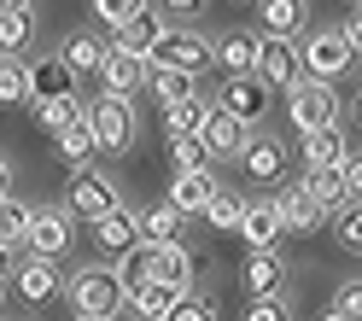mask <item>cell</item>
<instances>
[{
    "label": "cell",
    "mask_w": 362,
    "mask_h": 321,
    "mask_svg": "<svg viewBox=\"0 0 362 321\" xmlns=\"http://www.w3.org/2000/svg\"><path fill=\"white\" fill-rule=\"evenodd\" d=\"M134 234L141 245H158V240H181V211L164 199V204H146L141 216H134Z\"/></svg>",
    "instance_id": "25"
},
{
    "label": "cell",
    "mask_w": 362,
    "mask_h": 321,
    "mask_svg": "<svg viewBox=\"0 0 362 321\" xmlns=\"http://www.w3.org/2000/svg\"><path fill=\"white\" fill-rule=\"evenodd\" d=\"M252 76L263 88H292L304 76L298 64V41H281V35H257V59H252Z\"/></svg>",
    "instance_id": "4"
},
{
    "label": "cell",
    "mask_w": 362,
    "mask_h": 321,
    "mask_svg": "<svg viewBox=\"0 0 362 321\" xmlns=\"http://www.w3.org/2000/svg\"><path fill=\"white\" fill-rule=\"evenodd\" d=\"M100 82H105V94H134V88H146V59H129V53H111L105 47V59H100V71H94Z\"/></svg>",
    "instance_id": "19"
},
{
    "label": "cell",
    "mask_w": 362,
    "mask_h": 321,
    "mask_svg": "<svg viewBox=\"0 0 362 321\" xmlns=\"http://www.w3.org/2000/svg\"><path fill=\"white\" fill-rule=\"evenodd\" d=\"M286 111H292V123H298V134H310V129H333V123H339V94H333V82L298 76V82L286 88Z\"/></svg>",
    "instance_id": "3"
},
{
    "label": "cell",
    "mask_w": 362,
    "mask_h": 321,
    "mask_svg": "<svg viewBox=\"0 0 362 321\" xmlns=\"http://www.w3.org/2000/svg\"><path fill=\"white\" fill-rule=\"evenodd\" d=\"M12 281H18V298H30V304H53L59 298V263H47V257H24L12 269Z\"/></svg>",
    "instance_id": "14"
},
{
    "label": "cell",
    "mask_w": 362,
    "mask_h": 321,
    "mask_svg": "<svg viewBox=\"0 0 362 321\" xmlns=\"http://www.w3.org/2000/svg\"><path fill=\"white\" fill-rule=\"evenodd\" d=\"M275 216H281V234H310V228L327 222V211H322L304 187H286V193L275 199Z\"/></svg>",
    "instance_id": "16"
},
{
    "label": "cell",
    "mask_w": 362,
    "mask_h": 321,
    "mask_svg": "<svg viewBox=\"0 0 362 321\" xmlns=\"http://www.w3.org/2000/svg\"><path fill=\"white\" fill-rule=\"evenodd\" d=\"M146 88H152L164 105H181V100H193V94H199V76L170 71V64H146Z\"/></svg>",
    "instance_id": "28"
},
{
    "label": "cell",
    "mask_w": 362,
    "mask_h": 321,
    "mask_svg": "<svg viewBox=\"0 0 362 321\" xmlns=\"http://www.w3.org/2000/svg\"><path fill=\"white\" fill-rule=\"evenodd\" d=\"M12 193V170H6V158H0V199Z\"/></svg>",
    "instance_id": "44"
},
{
    "label": "cell",
    "mask_w": 362,
    "mask_h": 321,
    "mask_svg": "<svg viewBox=\"0 0 362 321\" xmlns=\"http://www.w3.org/2000/svg\"><path fill=\"white\" fill-rule=\"evenodd\" d=\"M100 59H105V41L100 35H71V41H64V47H59V64H64V71H71V76H94L100 71Z\"/></svg>",
    "instance_id": "27"
},
{
    "label": "cell",
    "mask_w": 362,
    "mask_h": 321,
    "mask_svg": "<svg viewBox=\"0 0 362 321\" xmlns=\"http://www.w3.org/2000/svg\"><path fill=\"white\" fill-rule=\"evenodd\" d=\"M141 12H146V0H94V18H105L111 30L129 24V18H141Z\"/></svg>",
    "instance_id": "39"
},
{
    "label": "cell",
    "mask_w": 362,
    "mask_h": 321,
    "mask_svg": "<svg viewBox=\"0 0 362 321\" xmlns=\"http://www.w3.org/2000/svg\"><path fill=\"white\" fill-rule=\"evenodd\" d=\"M322 321H351V315H339V310H333V304H327V310H322Z\"/></svg>",
    "instance_id": "46"
},
{
    "label": "cell",
    "mask_w": 362,
    "mask_h": 321,
    "mask_svg": "<svg viewBox=\"0 0 362 321\" xmlns=\"http://www.w3.org/2000/svg\"><path fill=\"white\" fill-rule=\"evenodd\" d=\"M30 35H35V18L30 12H0V59H24Z\"/></svg>",
    "instance_id": "31"
},
{
    "label": "cell",
    "mask_w": 362,
    "mask_h": 321,
    "mask_svg": "<svg viewBox=\"0 0 362 321\" xmlns=\"http://www.w3.org/2000/svg\"><path fill=\"white\" fill-rule=\"evenodd\" d=\"M333 310L356 321V315H362V281H345V286H339V292H333Z\"/></svg>",
    "instance_id": "41"
},
{
    "label": "cell",
    "mask_w": 362,
    "mask_h": 321,
    "mask_svg": "<svg viewBox=\"0 0 362 321\" xmlns=\"http://www.w3.org/2000/svg\"><path fill=\"white\" fill-rule=\"evenodd\" d=\"M240 286H245V298H275V292L286 286V263L275 257V251H245Z\"/></svg>",
    "instance_id": "12"
},
{
    "label": "cell",
    "mask_w": 362,
    "mask_h": 321,
    "mask_svg": "<svg viewBox=\"0 0 362 321\" xmlns=\"http://www.w3.org/2000/svg\"><path fill=\"white\" fill-rule=\"evenodd\" d=\"M82 123H88V134H94V152H123L134 141V105L123 94H100L82 111Z\"/></svg>",
    "instance_id": "2"
},
{
    "label": "cell",
    "mask_w": 362,
    "mask_h": 321,
    "mask_svg": "<svg viewBox=\"0 0 362 321\" xmlns=\"http://www.w3.org/2000/svg\"><path fill=\"white\" fill-rule=\"evenodd\" d=\"M170 158H175V170H211V152L199 134H170Z\"/></svg>",
    "instance_id": "35"
},
{
    "label": "cell",
    "mask_w": 362,
    "mask_h": 321,
    "mask_svg": "<svg viewBox=\"0 0 362 321\" xmlns=\"http://www.w3.org/2000/svg\"><path fill=\"white\" fill-rule=\"evenodd\" d=\"M234 234L245 240V251H275V240H281V216H275V199H252L240 211V228Z\"/></svg>",
    "instance_id": "11"
},
{
    "label": "cell",
    "mask_w": 362,
    "mask_h": 321,
    "mask_svg": "<svg viewBox=\"0 0 362 321\" xmlns=\"http://www.w3.org/2000/svg\"><path fill=\"white\" fill-rule=\"evenodd\" d=\"M245 321H292L281 298H245Z\"/></svg>",
    "instance_id": "40"
},
{
    "label": "cell",
    "mask_w": 362,
    "mask_h": 321,
    "mask_svg": "<svg viewBox=\"0 0 362 321\" xmlns=\"http://www.w3.org/2000/svg\"><path fill=\"white\" fill-rule=\"evenodd\" d=\"M30 222H35V204H18L12 193L0 199V245H6V251H24Z\"/></svg>",
    "instance_id": "29"
},
{
    "label": "cell",
    "mask_w": 362,
    "mask_h": 321,
    "mask_svg": "<svg viewBox=\"0 0 362 321\" xmlns=\"http://www.w3.org/2000/svg\"><path fill=\"white\" fill-rule=\"evenodd\" d=\"M158 35H164V24H158L152 12H141V18H129V24H117V30H111V53H129V59H152Z\"/></svg>",
    "instance_id": "18"
},
{
    "label": "cell",
    "mask_w": 362,
    "mask_h": 321,
    "mask_svg": "<svg viewBox=\"0 0 362 321\" xmlns=\"http://www.w3.org/2000/svg\"><path fill=\"white\" fill-rule=\"evenodd\" d=\"M0 105H30V64L0 59Z\"/></svg>",
    "instance_id": "33"
},
{
    "label": "cell",
    "mask_w": 362,
    "mask_h": 321,
    "mask_svg": "<svg viewBox=\"0 0 362 321\" xmlns=\"http://www.w3.org/2000/svg\"><path fill=\"white\" fill-rule=\"evenodd\" d=\"M71 88H76V76L59 64V53H47V59L30 64V105H41V100H71Z\"/></svg>",
    "instance_id": "20"
},
{
    "label": "cell",
    "mask_w": 362,
    "mask_h": 321,
    "mask_svg": "<svg viewBox=\"0 0 362 321\" xmlns=\"http://www.w3.org/2000/svg\"><path fill=\"white\" fill-rule=\"evenodd\" d=\"M240 164L252 170V181H281L286 175V141H275V134H245Z\"/></svg>",
    "instance_id": "13"
},
{
    "label": "cell",
    "mask_w": 362,
    "mask_h": 321,
    "mask_svg": "<svg viewBox=\"0 0 362 321\" xmlns=\"http://www.w3.org/2000/svg\"><path fill=\"white\" fill-rule=\"evenodd\" d=\"M205 111H211V105L193 94V100H181V105H164V123H170V134H199V123H205Z\"/></svg>",
    "instance_id": "34"
},
{
    "label": "cell",
    "mask_w": 362,
    "mask_h": 321,
    "mask_svg": "<svg viewBox=\"0 0 362 321\" xmlns=\"http://www.w3.org/2000/svg\"><path fill=\"white\" fill-rule=\"evenodd\" d=\"M53 141H59V158H64L71 170H88V158H94V134H88L82 111H76V117H71V123H64V129L53 134Z\"/></svg>",
    "instance_id": "30"
},
{
    "label": "cell",
    "mask_w": 362,
    "mask_h": 321,
    "mask_svg": "<svg viewBox=\"0 0 362 321\" xmlns=\"http://www.w3.org/2000/svg\"><path fill=\"white\" fill-rule=\"evenodd\" d=\"M240 211H245V199L228 193V187H216V193L205 199V211H199V216H205L216 234H234V228H240Z\"/></svg>",
    "instance_id": "32"
},
{
    "label": "cell",
    "mask_w": 362,
    "mask_h": 321,
    "mask_svg": "<svg viewBox=\"0 0 362 321\" xmlns=\"http://www.w3.org/2000/svg\"><path fill=\"white\" fill-rule=\"evenodd\" d=\"M205 0H158V12H170V18H193Z\"/></svg>",
    "instance_id": "42"
},
{
    "label": "cell",
    "mask_w": 362,
    "mask_h": 321,
    "mask_svg": "<svg viewBox=\"0 0 362 321\" xmlns=\"http://www.w3.org/2000/svg\"><path fill=\"white\" fill-rule=\"evenodd\" d=\"M117 187H111V181L105 175H94V170H76V181H71V204H64V211H71V216H88V222H94V216H105V211H117Z\"/></svg>",
    "instance_id": "9"
},
{
    "label": "cell",
    "mask_w": 362,
    "mask_h": 321,
    "mask_svg": "<svg viewBox=\"0 0 362 321\" xmlns=\"http://www.w3.org/2000/svg\"><path fill=\"white\" fill-rule=\"evenodd\" d=\"M12 269H18V257H12V251H6V245H0V286H6V281H12Z\"/></svg>",
    "instance_id": "43"
},
{
    "label": "cell",
    "mask_w": 362,
    "mask_h": 321,
    "mask_svg": "<svg viewBox=\"0 0 362 321\" xmlns=\"http://www.w3.org/2000/svg\"><path fill=\"white\" fill-rule=\"evenodd\" d=\"M252 59H257V35L252 30H234V35L211 41V64H222L228 76H245V71H252Z\"/></svg>",
    "instance_id": "24"
},
{
    "label": "cell",
    "mask_w": 362,
    "mask_h": 321,
    "mask_svg": "<svg viewBox=\"0 0 362 321\" xmlns=\"http://www.w3.org/2000/svg\"><path fill=\"white\" fill-rule=\"evenodd\" d=\"M175 298H181V292H170V286H158V281H141V286H129V292H123V310H134L141 321H164Z\"/></svg>",
    "instance_id": "26"
},
{
    "label": "cell",
    "mask_w": 362,
    "mask_h": 321,
    "mask_svg": "<svg viewBox=\"0 0 362 321\" xmlns=\"http://www.w3.org/2000/svg\"><path fill=\"white\" fill-rule=\"evenodd\" d=\"M304 76H315V82H333V76H345L351 64H356V53L339 41L333 30H322V35H310V47H304Z\"/></svg>",
    "instance_id": "7"
},
{
    "label": "cell",
    "mask_w": 362,
    "mask_h": 321,
    "mask_svg": "<svg viewBox=\"0 0 362 321\" xmlns=\"http://www.w3.org/2000/svg\"><path fill=\"white\" fill-rule=\"evenodd\" d=\"M146 251H152V281H158V286L193 292V251L181 245V240H158V245H146Z\"/></svg>",
    "instance_id": "10"
},
{
    "label": "cell",
    "mask_w": 362,
    "mask_h": 321,
    "mask_svg": "<svg viewBox=\"0 0 362 321\" xmlns=\"http://www.w3.org/2000/svg\"><path fill=\"white\" fill-rule=\"evenodd\" d=\"M211 193H216V175H211V170H175V181H170V204L181 211V222L205 211Z\"/></svg>",
    "instance_id": "17"
},
{
    "label": "cell",
    "mask_w": 362,
    "mask_h": 321,
    "mask_svg": "<svg viewBox=\"0 0 362 321\" xmlns=\"http://www.w3.org/2000/svg\"><path fill=\"white\" fill-rule=\"evenodd\" d=\"M146 64H170V71H187V76H199V71L211 64V41L199 35V30H164Z\"/></svg>",
    "instance_id": "5"
},
{
    "label": "cell",
    "mask_w": 362,
    "mask_h": 321,
    "mask_svg": "<svg viewBox=\"0 0 362 321\" xmlns=\"http://www.w3.org/2000/svg\"><path fill=\"white\" fill-rule=\"evenodd\" d=\"M257 18H263V35H281V41H298L310 6L304 0H257Z\"/></svg>",
    "instance_id": "21"
},
{
    "label": "cell",
    "mask_w": 362,
    "mask_h": 321,
    "mask_svg": "<svg viewBox=\"0 0 362 321\" xmlns=\"http://www.w3.org/2000/svg\"><path fill=\"white\" fill-rule=\"evenodd\" d=\"M164 321H216V304L211 298H193V292H181L175 304H170V315Z\"/></svg>",
    "instance_id": "38"
},
{
    "label": "cell",
    "mask_w": 362,
    "mask_h": 321,
    "mask_svg": "<svg viewBox=\"0 0 362 321\" xmlns=\"http://www.w3.org/2000/svg\"><path fill=\"white\" fill-rule=\"evenodd\" d=\"M216 111H228L234 123H245V129H252V123L263 117V111H269V88H263L252 71H245V76H228V82H222V100H216Z\"/></svg>",
    "instance_id": "6"
},
{
    "label": "cell",
    "mask_w": 362,
    "mask_h": 321,
    "mask_svg": "<svg viewBox=\"0 0 362 321\" xmlns=\"http://www.w3.org/2000/svg\"><path fill=\"white\" fill-rule=\"evenodd\" d=\"M351 146H345V129H310L304 134V146H298V158H304V170H333L339 158H345Z\"/></svg>",
    "instance_id": "23"
},
{
    "label": "cell",
    "mask_w": 362,
    "mask_h": 321,
    "mask_svg": "<svg viewBox=\"0 0 362 321\" xmlns=\"http://www.w3.org/2000/svg\"><path fill=\"white\" fill-rule=\"evenodd\" d=\"M245 134H252V129H245V123H234L228 111H216V105L205 111V123H199V141H205V152H211V158H240Z\"/></svg>",
    "instance_id": "15"
},
{
    "label": "cell",
    "mask_w": 362,
    "mask_h": 321,
    "mask_svg": "<svg viewBox=\"0 0 362 321\" xmlns=\"http://www.w3.org/2000/svg\"><path fill=\"white\" fill-rule=\"evenodd\" d=\"M94 245L100 251H111V257H123L129 245H141V234H134V211H105V216H94Z\"/></svg>",
    "instance_id": "22"
},
{
    "label": "cell",
    "mask_w": 362,
    "mask_h": 321,
    "mask_svg": "<svg viewBox=\"0 0 362 321\" xmlns=\"http://www.w3.org/2000/svg\"><path fill=\"white\" fill-rule=\"evenodd\" d=\"M76 111H82V105H76V94H71V100H41V105H35V123L47 129V134H59L64 123L76 117Z\"/></svg>",
    "instance_id": "36"
},
{
    "label": "cell",
    "mask_w": 362,
    "mask_h": 321,
    "mask_svg": "<svg viewBox=\"0 0 362 321\" xmlns=\"http://www.w3.org/2000/svg\"><path fill=\"white\" fill-rule=\"evenodd\" d=\"M71 222H76L71 211H35L24 251H30V257H47V263H59L64 251H71Z\"/></svg>",
    "instance_id": "8"
},
{
    "label": "cell",
    "mask_w": 362,
    "mask_h": 321,
    "mask_svg": "<svg viewBox=\"0 0 362 321\" xmlns=\"http://www.w3.org/2000/svg\"><path fill=\"white\" fill-rule=\"evenodd\" d=\"M333 234H339L345 251L362 245V204H339V211H333Z\"/></svg>",
    "instance_id": "37"
},
{
    "label": "cell",
    "mask_w": 362,
    "mask_h": 321,
    "mask_svg": "<svg viewBox=\"0 0 362 321\" xmlns=\"http://www.w3.org/2000/svg\"><path fill=\"white\" fill-rule=\"evenodd\" d=\"M0 12H30V0H0Z\"/></svg>",
    "instance_id": "45"
},
{
    "label": "cell",
    "mask_w": 362,
    "mask_h": 321,
    "mask_svg": "<svg viewBox=\"0 0 362 321\" xmlns=\"http://www.w3.org/2000/svg\"><path fill=\"white\" fill-rule=\"evenodd\" d=\"M71 310H76V321H117L123 315V281L111 269H82L71 281Z\"/></svg>",
    "instance_id": "1"
}]
</instances>
